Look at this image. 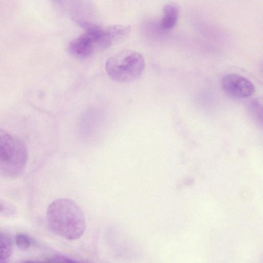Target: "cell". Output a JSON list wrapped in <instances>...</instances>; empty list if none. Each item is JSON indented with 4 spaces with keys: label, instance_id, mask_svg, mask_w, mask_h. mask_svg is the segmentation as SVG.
Listing matches in <instances>:
<instances>
[{
    "label": "cell",
    "instance_id": "6da1fadb",
    "mask_svg": "<svg viewBox=\"0 0 263 263\" xmlns=\"http://www.w3.org/2000/svg\"><path fill=\"white\" fill-rule=\"evenodd\" d=\"M46 218L50 231L65 239H78L85 231L84 213L80 206L70 199L53 200L48 207Z\"/></svg>",
    "mask_w": 263,
    "mask_h": 263
},
{
    "label": "cell",
    "instance_id": "7a4b0ae2",
    "mask_svg": "<svg viewBox=\"0 0 263 263\" xmlns=\"http://www.w3.org/2000/svg\"><path fill=\"white\" fill-rule=\"evenodd\" d=\"M28 151L18 137L0 128V171L9 177H16L24 171Z\"/></svg>",
    "mask_w": 263,
    "mask_h": 263
},
{
    "label": "cell",
    "instance_id": "3957f363",
    "mask_svg": "<svg viewBox=\"0 0 263 263\" xmlns=\"http://www.w3.org/2000/svg\"><path fill=\"white\" fill-rule=\"evenodd\" d=\"M145 61L137 51L124 50L109 57L105 63L108 76L119 82H129L137 79L143 72Z\"/></svg>",
    "mask_w": 263,
    "mask_h": 263
},
{
    "label": "cell",
    "instance_id": "277c9868",
    "mask_svg": "<svg viewBox=\"0 0 263 263\" xmlns=\"http://www.w3.org/2000/svg\"><path fill=\"white\" fill-rule=\"evenodd\" d=\"M221 84L225 93L235 99H245L255 92V86L249 80L236 74H225L221 79Z\"/></svg>",
    "mask_w": 263,
    "mask_h": 263
},
{
    "label": "cell",
    "instance_id": "5b68a950",
    "mask_svg": "<svg viewBox=\"0 0 263 263\" xmlns=\"http://www.w3.org/2000/svg\"><path fill=\"white\" fill-rule=\"evenodd\" d=\"M68 50L73 57L84 59L90 56L96 49L92 38L85 32L70 43Z\"/></svg>",
    "mask_w": 263,
    "mask_h": 263
},
{
    "label": "cell",
    "instance_id": "8992f818",
    "mask_svg": "<svg viewBox=\"0 0 263 263\" xmlns=\"http://www.w3.org/2000/svg\"><path fill=\"white\" fill-rule=\"evenodd\" d=\"M163 17L160 23V28L163 31H168L174 27L177 22L179 9L174 4L165 5L163 8Z\"/></svg>",
    "mask_w": 263,
    "mask_h": 263
},
{
    "label": "cell",
    "instance_id": "52a82bcc",
    "mask_svg": "<svg viewBox=\"0 0 263 263\" xmlns=\"http://www.w3.org/2000/svg\"><path fill=\"white\" fill-rule=\"evenodd\" d=\"M13 246L10 238L0 231V261L7 260L11 256Z\"/></svg>",
    "mask_w": 263,
    "mask_h": 263
},
{
    "label": "cell",
    "instance_id": "ba28073f",
    "mask_svg": "<svg viewBox=\"0 0 263 263\" xmlns=\"http://www.w3.org/2000/svg\"><path fill=\"white\" fill-rule=\"evenodd\" d=\"M15 244L17 248L22 251L27 250L31 245L32 240L26 234L18 233L15 237Z\"/></svg>",
    "mask_w": 263,
    "mask_h": 263
},
{
    "label": "cell",
    "instance_id": "9c48e42d",
    "mask_svg": "<svg viewBox=\"0 0 263 263\" xmlns=\"http://www.w3.org/2000/svg\"><path fill=\"white\" fill-rule=\"evenodd\" d=\"M3 209V205L0 203V212H1Z\"/></svg>",
    "mask_w": 263,
    "mask_h": 263
}]
</instances>
